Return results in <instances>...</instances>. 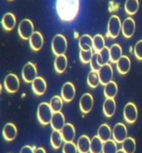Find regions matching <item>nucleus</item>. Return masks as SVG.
<instances>
[{
	"label": "nucleus",
	"mask_w": 142,
	"mask_h": 153,
	"mask_svg": "<svg viewBox=\"0 0 142 153\" xmlns=\"http://www.w3.org/2000/svg\"><path fill=\"white\" fill-rule=\"evenodd\" d=\"M61 136L63 138V141L65 142H73L76 131H75V127L73 126L72 124L71 123H66L64 127L61 131Z\"/></svg>",
	"instance_id": "obj_18"
},
{
	"label": "nucleus",
	"mask_w": 142,
	"mask_h": 153,
	"mask_svg": "<svg viewBox=\"0 0 142 153\" xmlns=\"http://www.w3.org/2000/svg\"><path fill=\"white\" fill-rule=\"evenodd\" d=\"M136 148V144L134 138L127 137L122 142V148L121 149L126 153H134Z\"/></svg>",
	"instance_id": "obj_33"
},
{
	"label": "nucleus",
	"mask_w": 142,
	"mask_h": 153,
	"mask_svg": "<svg viewBox=\"0 0 142 153\" xmlns=\"http://www.w3.org/2000/svg\"><path fill=\"white\" fill-rule=\"evenodd\" d=\"M67 67V58L64 55L57 56L54 61V68L58 73H62L65 72Z\"/></svg>",
	"instance_id": "obj_23"
},
{
	"label": "nucleus",
	"mask_w": 142,
	"mask_h": 153,
	"mask_svg": "<svg viewBox=\"0 0 142 153\" xmlns=\"http://www.w3.org/2000/svg\"><path fill=\"white\" fill-rule=\"evenodd\" d=\"M51 145L53 147L54 149H59L60 146L62 144V142L63 141V138H62V136H61V133L60 131L53 130V132L51 134Z\"/></svg>",
	"instance_id": "obj_28"
},
{
	"label": "nucleus",
	"mask_w": 142,
	"mask_h": 153,
	"mask_svg": "<svg viewBox=\"0 0 142 153\" xmlns=\"http://www.w3.org/2000/svg\"><path fill=\"white\" fill-rule=\"evenodd\" d=\"M97 136L101 139L103 142H107L111 140V137H112V130L107 124H102L98 129Z\"/></svg>",
	"instance_id": "obj_24"
},
{
	"label": "nucleus",
	"mask_w": 142,
	"mask_h": 153,
	"mask_svg": "<svg viewBox=\"0 0 142 153\" xmlns=\"http://www.w3.org/2000/svg\"><path fill=\"white\" fill-rule=\"evenodd\" d=\"M101 83L99 73L96 71H91L87 76V84L92 88H97Z\"/></svg>",
	"instance_id": "obj_32"
},
{
	"label": "nucleus",
	"mask_w": 142,
	"mask_h": 153,
	"mask_svg": "<svg viewBox=\"0 0 142 153\" xmlns=\"http://www.w3.org/2000/svg\"><path fill=\"white\" fill-rule=\"evenodd\" d=\"M123 115L126 123H134L138 117V111L135 105L133 102H128L124 107Z\"/></svg>",
	"instance_id": "obj_9"
},
{
	"label": "nucleus",
	"mask_w": 142,
	"mask_h": 153,
	"mask_svg": "<svg viewBox=\"0 0 142 153\" xmlns=\"http://www.w3.org/2000/svg\"><path fill=\"white\" fill-rule=\"evenodd\" d=\"M90 66H91L92 71H96V72H98L101 68V66L100 65L99 61H98V53H95L93 54V57L90 62Z\"/></svg>",
	"instance_id": "obj_39"
},
{
	"label": "nucleus",
	"mask_w": 142,
	"mask_h": 153,
	"mask_svg": "<svg viewBox=\"0 0 142 153\" xmlns=\"http://www.w3.org/2000/svg\"><path fill=\"white\" fill-rule=\"evenodd\" d=\"M76 94V89L74 85L70 82H67L63 84L61 88V97L66 102H69L74 98Z\"/></svg>",
	"instance_id": "obj_11"
},
{
	"label": "nucleus",
	"mask_w": 142,
	"mask_h": 153,
	"mask_svg": "<svg viewBox=\"0 0 142 153\" xmlns=\"http://www.w3.org/2000/svg\"><path fill=\"white\" fill-rule=\"evenodd\" d=\"M34 153H46V151L42 147H38L34 150Z\"/></svg>",
	"instance_id": "obj_42"
},
{
	"label": "nucleus",
	"mask_w": 142,
	"mask_h": 153,
	"mask_svg": "<svg viewBox=\"0 0 142 153\" xmlns=\"http://www.w3.org/2000/svg\"><path fill=\"white\" fill-rule=\"evenodd\" d=\"M113 140L116 143H122L127 138V128L123 123H116L112 130Z\"/></svg>",
	"instance_id": "obj_8"
},
{
	"label": "nucleus",
	"mask_w": 142,
	"mask_h": 153,
	"mask_svg": "<svg viewBox=\"0 0 142 153\" xmlns=\"http://www.w3.org/2000/svg\"><path fill=\"white\" fill-rule=\"evenodd\" d=\"M134 54L138 60H142V40L135 43L134 48Z\"/></svg>",
	"instance_id": "obj_40"
},
{
	"label": "nucleus",
	"mask_w": 142,
	"mask_h": 153,
	"mask_svg": "<svg viewBox=\"0 0 142 153\" xmlns=\"http://www.w3.org/2000/svg\"><path fill=\"white\" fill-rule=\"evenodd\" d=\"M122 56V49H121V47L120 45L113 44L110 48V57H111V62H112L116 63Z\"/></svg>",
	"instance_id": "obj_29"
},
{
	"label": "nucleus",
	"mask_w": 142,
	"mask_h": 153,
	"mask_svg": "<svg viewBox=\"0 0 142 153\" xmlns=\"http://www.w3.org/2000/svg\"><path fill=\"white\" fill-rule=\"evenodd\" d=\"M67 48V42L66 38L61 34H57L52 42V50L56 56L64 55Z\"/></svg>",
	"instance_id": "obj_3"
},
{
	"label": "nucleus",
	"mask_w": 142,
	"mask_h": 153,
	"mask_svg": "<svg viewBox=\"0 0 142 153\" xmlns=\"http://www.w3.org/2000/svg\"><path fill=\"white\" fill-rule=\"evenodd\" d=\"M18 31L20 38L24 40H27V39L29 40L31 36L33 34V33L35 32L33 23H32V21L29 19H23L18 25Z\"/></svg>",
	"instance_id": "obj_5"
},
{
	"label": "nucleus",
	"mask_w": 142,
	"mask_h": 153,
	"mask_svg": "<svg viewBox=\"0 0 142 153\" xmlns=\"http://www.w3.org/2000/svg\"><path fill=\"white\" fill-rule=\"evenodd\" d=\"M79 47L80 49L83 51H88L93 49V38L90 35L84 34L79 39Z\"/></svg>",
	"instance_id": "obj_25"
},
{
	"label": "nucleus",
	"mask_w": 142,
	"mask_h": 153,
	"mask_svg": "<svg viewBox=\"0 0 142 153\" xmlns=\"http://www.w3.org/2000/svg\"><path fill=\"white\" fill-rule=\"evenodd\" d=\"M80 8V0H57L56 9L61 21L71 22L76 19Z\"/></svg>",
	"instance_id": "obj_1"
},
{
	"label": "nucleus",
	"mask_w": 142,
	"mask_h": 153,
	"mask_svg": "<svg viewBox=\"0 0 142 153\" xmlns=\"http://www.w3.org/2000/svg\"><path fill=\"white\" fill-rule=\"evenodd\" d=\"M4 88L9 93H14L19 89L20 82L18 77L13 73H9L4 78Z\"/></svg>",
	"instance_id": "obj_7"
},
{
	"label": "nucleus",
	"mask_w": 142,
	"mask_h": 153,
	"mask_svg": "<svg viewBox=\"0 0 142 153\" xmlns=\"http://www.w3.org/2000/svg\"><path fill=\"white\" fill-rule=\"evenodd\" d=\"M93 103H94V100L90 93H85L81 96L80 102H79V107L80 110L82 113H88L92 111V107H93Z\"/></svg>",
	"instance_id": "obj_12"
},
{
	"label": "nucleus",
	"mask_w": 142,
	"mask_h": 153,
	"mask_svg": "<svg viewBox=\"0 0 142 153\" xmlns=\"http://www.w3.org/2000/svg\"><path fill=\"white\" fill-rule=\"evenodd\" d=\"M22 76L23 81L27 83H32L38 77V70L33 62H27L22 70Z\"/></svg>",
	"instance_id": "obj_6"
},
{
	"label": "nucleus",
	"mask_w": 142,
	"mask_h": 153,
	"mask_svg": "<svg viewBox=\"0 0 142 153\" xmlns=\"http://www.w3.org/2000/svg\"><path fill=\"white\" fill-rule=\"evenodd\" d=\"M49 105H50L51 108H52L53 112L61 111V108L63 107V99L61 98V97L54 96L51 99Z\"/></svg>",
	"instance_id": "obj_34"
},
{
	"label": "nucleus",
	"mask_w": 142,
	"mask_h": 153,
	"mask_svg": "<svg viewBox=\"0 0 142 153\" xmlns=\"http://www.w3.org/2000/svg\"><path fill=\"white\" fill-rule=\"evenodd\" d=\"M139 9V1L138 0H126L125 4V10L126 13L129 15L135 14Z\"/></svg>",
	"instance_id": "obj_30"
},
{
	"label": "nucleus",
	"mask_w": 142,
	"mask_h": 153,
	"mask_svg": "<svg viewBox=\"0 0 142 153\" xmlns=\"http://www.w3.org/2000/svg\"><path fill=\"white\" fill-rule=\"evenodd\" d=\"M53 111L51 108L49 103L47 102H42L39 104L38 107V119L39 123L42 125H47L51 123L53 116Z\"/></svg>",
	"instance_id": "obj_2"
},
{
	"label": "nucleus",
	"mask_w": 142,
	"mask_h": 153,
	"mask_svg": "<svg viewBox=\"0 0 142 153\" xmlns=\"http://www.w3.org/2000/svg\"><path fill=\"white\" fill-rule=\"evenodd\" d=\"M18 134V130L17 127L13 123H7L3 128V136L4 139L8 142H11L14 140L17 137Z\"/></svg>",
	"instance_id": "obj_16"
},
{
	"label": "nucleus",
	"mask_w": 142,
	"mask_h": 153,
	"mask_svg": "<svg viewBox=\"0 0 142 153\" xmlns=\"http://www.w3.org/2000/svg\"><path fill=\"white\" fill-rule=\"evenodd\" d=\"M77 146L73 142H65L62 147V153H77Z\"/></svg>",
	"instance_id": "obj_38"
},
{
	"label": "nucleus",
	"mask_w": 142,
	"mask_h": 153,
	"mask_svg": "<svg viewBox=\"0 0 142 153\" xmlns=\"http://www.w3.org/2000/svg\"><path fill=\"white\" fill-rule=\"evenodd\" d=\"M117 151V145L114 140H109L104 142L102 153H116Z\"/></svg>",
	"instance_id": "obj_36"
},
{
	"label": "nucleus",
	"mask_w": 142,
	"mask_h": 153,
	"mask_svg": "<svg viewBox=\"0 0 142 153\" xmlns=\"http://www.w3.org/2000/svg\"><path fill=\"white\" fill-rule=\"evenodd\" d=\"M20 153H34V151L30 146H24L20 151Z\"/></svg>",
	"instance_id": "obj_41"
},
{
	"label": "nucleus",
	"mask_w": 142,
	"mask_h": 153,
	"mask_svg": "<svg viewBox=\"0 0 142 153\" xmlns=\"http://www.w3.org/2000/svg\"><path fill=\"white\" fill-rule=\"evenodd\" d=\"M32 89L33 92L36 95H43L47 90V82L41 76H38L33 82H32Z\"/></svg>",
	"instance_id": "obj_15"
},
{
	"label": "nucleus",
	"mask_w": 142,
	"mask_h": 153,
	"mask_svg": "<svg viewBox=\"0 0 142 153\" xmlns=\"http://www.w3.org/2000/svg\"><path fill=\"white\" fill-rule=\"evenodd\" d=\"M116 104L114 98H106L103 103V112L106 117H112L115 114Z\"/></svg>",
	"instance_id": "obj_21"
},
{
	"label": "nucleus",
	"mask_w": 142,
	"mask_h": 153,
	"mask_svg": "<svg viewBox=\"0 0 142 153\" xmlns=\"http://www.w3.org/2000/svg\"><path fill=\"white\" fill-rule=\"evenodd\" d=\"M9 1H13V0H9Z\"/></svg>",
	"instance_id": "obj_44"
},
{
	"label": "nucleus",
	"mask_w": 142,
	"mask_h": 153,
	"mask_svg": "<svg viewBox=\"0 0 142 153\" xmlns=\"http://www.w3.org/2000/svg\"><path fill=\"white\" fill-rule=\"evenodd\" d=\"M135 30V23L134 19L132 18H127L125 19L122 23V28H121L123 36L126 38H131L134 35Z\"/></svg>",
	"instance_id": "obj_13"
},
{
	"label": "nucleus",
	"mask_w": 142,
	"mask_h": 153,
	"mask_svg": "<svg viewBox=\"0 0 142 153\" xmlns=\"http://www.w3.org/2000/svg\"><path fill=\"white\" fill-rule=\"evenodd\" d=\"M93 52L92 50H88V51H83V50H80V60L82 63H90V62L92 60V57H93Z\"/></svg>",
	"instance_id": "obj_37"
},
{
	"label": "nucleus",
	"mask_w": 142,
	"mask_h": 153,
	"mask_svg": "<svg viewBox=\"0 0 142 153\" xmlns=\"http://www.w3.org/2000/svg\"><path fill=\"white\" fill-rule=\"evenodd\" d=\"M104 142L98 136L93 137L91 140V153H102Z\"/></svg>",
	"instance_id": "obj_27"
},
{
	"label": "nucleus",
	"mask_w": 142,
	"mask_h": 153,
	"mask_svg": "<svg viewBox=\"0 0 142 153\" xmlns=\"http://www.w3.org/2000/svg\"><path fill=\"white\" fill-rule=\"evenodd\" d=\"M99 76H100L101 84L106 85L110 82H112L113 78V70L112 66L110 64L101 66V69L98 71Z\"/></svg>",
	"instance_id": "obj_10"
},
{
	"label": "nucleus",
	"mask_w": 142,
	"mask_h": 153,
	"mask_svg": "<svg viewBox=\"0 0 142 153\" xmlns=\"http://www.w3.org/2000/svg\"><path fill=\"white\" fill-rule=\"evenodd\" d=\"M118 92V87L115 82H110L109 83L105 85L104 88V95L106 98H114Z\"/></svg>",
	"instance_id": "obj_26"
},
{
	"label": "nucleus",
	"mask_w": 142,
	"mask_h": 153,
	"mask_svg": "<svg viewBox=\"0 0 142 153\" xmlns=\"http://www.w3.org/2000/svg\"><path fill=\"white\" fill-rule=\"evenodd\" d=\"M116 153H126V152H124L122 149H121V150H118V151H117V152H116Z\"/></svg>",
	"instance_id": "obj_43"
},
{
	"label": "nucleus",
	"mask_w": 142,
	"mask_h": 153,
	"mask_svg": "<svg viewBox=\"0 0 142 153\" xmlns=\"http://www.w3.org/2000/svg\"><path fill=\"white\" fill-rule=\"evenodd\" d=\"M106 48L105 46V39L102 35L96 34L93 37V49L95 53H99Z\"/></svg>",
	"instance_id": "obj_31"
},
{
	"label": "nucleus",
	"mask_w": 142,
	"mask_h": 153,
	"mask_svg": "<svg viewBox=\"0 0 142 153\" xmlns=\"http://www.w3.org/2000/svg\"><path fill=\"white\" fill-rule=\"evenodd\" d=\"M116 68L121 74L125 75L128 73L131 69V60L127 56H122L116 62Z\"/></svg>",
	"instance_id": "obj_20"
},
{
	"label": "nucleus",
	"mask_w": 142,
	"mask_h": 153,
	"mask_svg": "<svg viewBox=\"0 0 142 153\" xmlns=\"http://www.w3.org/2000/svg\"><path fill=\"white\" fill-rule=\"evenodd\" d=\"M29 44L33 51H39L43 46V37L41 33L35 31L29 38Z\"/></svg>",
	"instance_id": "obj_17"
},
{
	"label": "nucleus",
	"mask_w": 142,
	"mask_h": 153,
	"mask_svg": "<svg viewBox=\"0 0 142 153\" xmlns=\"http://www.w3.org/2000/svg\"><path fill=\"white\" fill-rule=\"evenodd\" d=\"M51 126L53 130L60 131H61V129L64 127L66 125L65 123V117L64 115L61 113V111L58 112H54L53 118L51 121Z\"/></svg>",
	"instance_id": "obj_14"
},
{
	"label": "nucleus",
	"mask_w": 142,
	"mask_h": 153,
	"mask_svg": "<svg viewBox=\"0 0 142 153\" xmlns=\"http://www.w3.org/2000/svg\"><path fill=\"white\" fill-rule=\"evenodd\" d=\"M98 61L101 66L108 64L109 61H111V57H110V48L106 47L101 53H98Z\"/></svg>",
	"instance_id": "obj_35"
},
{
	"label": "nucleus",
	"mask_w": 142,
	"mask_h": 153,
	"mask_svg": "<svg viewBox=\"0 0 142 153\" xmlns=\"http://www.w3.org/2000/svg\"><path fill=\"white\" fill-rule=\"evenodd\" d=\"M122 28V23L117 15H112L109 19L107 24V35L112 38H116Z\"/></svg>",
	"instance_id": "obj_4"
},
{
	"label": "nucleus",
	"mask_w": 142,
	"mask_h": 153,
	"mask_svg": "<svg viewBox=\"0 0 142 153\" xmlns=\"http://www.w3.org/2000/svg\"><path fill=\"white\" fill-rule=\"evenodd\" d=\"M77 146L79 153L90 152V149H91V140H90V138L86 135L81 136L77 140Z\"/></svg>",
	"instance_id": "obj_19"
},
{
	"label": "nucleus",
	"mask_w": 142,
	"mask_h": 153,
	"mask_svg": "<svg viewBox=\"0 0 142 153\" xmlns=\"http://www.w3.org/2000/svg\"><path fill=\"white\" fill-rule=\"evenodd\" d=\"M16 24V18L11 13H5L2 19V25L6 31L13 30Z\"/></svg>",
	"instance_id": "obj_22"
}]
</instances>
